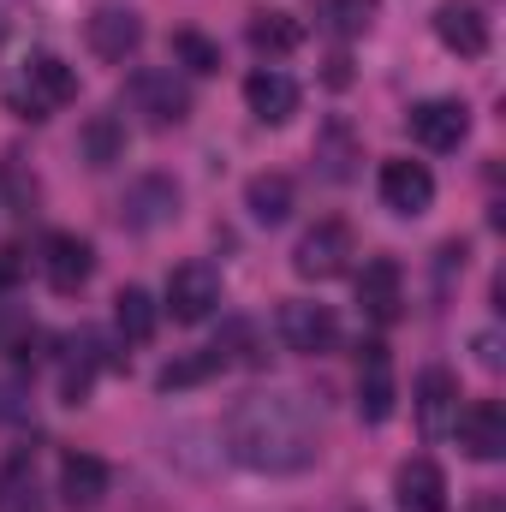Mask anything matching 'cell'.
<instances>
[{"label":"cell","instance_id":"obj_21","mask_svg":"<svg viewBox=\"0 0 506 512\" xmlns=\"http://www.w3.org/2000/svg\"><path fill=\"white\" fill-rule=\"evenodd\" d=\"M227 364H233V352H227V346H203V352H191V358H173V364L155 376V387H161V393H185V387L221 376Z\"/></svg>","mask_w":506,"mask_h":512},{"label":"cell","instance_id":"obj_18","mask_svg":"<svg viewBox=\"0 0 506 512\" xmlns=\"http://www.w3.org/2000/svg\"><path fill=\"white\" fill-rule=\"evenodd\" d=\"M358 417L364 423H387L393 417V364H387L381 340H370L358 352Z\"/></svg>","mask_w":506,"mask_h":512},{"label":"cell","instance_id":"obj_12","mask_svg":"<svg viewBox=\"0 0 506 512\" xmlns=\"http://www.w3.org/2000/svg\"><path fill=\"white\" fill-rule=\"evenodd\" d=\"M108 489H114L108 459H96V453H66V459H60V501H66L72 512L102 507Z\"/></svg>","mask_w":506,"mask_h":512},{"label":"cell","instance_id":"obj_31","mask_svg":"<svg viewBox=\"0 0 506 512\" xmlns=\"http://www.w3.org/2000/svg\"><path fill=\"white\" fill-rule=\"evenodd\" d=\"M18 411H24V405H18V387L0 382V417H18Z\"/></svg>","mask_w":506,"mask_h":512},{"label":"cell","instance_id":"obj_29","mask_svg":"<svg viewBox=\"0 0 506 512\" xmlns=\"http://www.w3.org/2000/svg\"><path fill=\"white\" fill-rule=\"evenodd\" d=\"M24 280V251L18 245H0V292H12Z\"/></svg>","mask_w":506,"mask_h":512},{"label":"cell","instance_id":"obj_2","mask_svg":"<svg viewBox=\"0 0 506 512\" xmlns=\"http://www.w3.org/2000/svg\"><path fill=\"white\" fill-rule=\"evenodd\" d=\"M66 102H78V72H72L60 54L36 48V54L24 60V72H18V114H24V120H48V114L66 108Z\"/></svg>","mask_w":506,"mask_h":512},{"label":"cell","instance_id":"obj_3","mask_svg":"<svg viewBox=\"0 0 506 512\" xmlns=\"http://www.w3.org/2000/svg\"><path fill=\"white\" fill-rule=\"evenodd\" d=\"M352 256H358V239L346 221H316L292 251V274L298 280H340L352 268Z\"/></svg>","mask_w":506,"mask_h":512},{"label":"cell","instance_id":"obj_28","mask_svg":"<svg viewBox=\"0 0 506 512\" xmlns=\"http://www.w3.org/2000/svg\"><path fill=\"white\" fill-rule=\"evenodd\" d=\"M376 12H381V0H328V30L334 36H364L370 24H376Z\"/></svg>","mask_w":506,"mask_h":512},{"label":"cell","instance_id":"obj_17","mask_svg":"<svg viewBox=\"0 0 506 512\" xmlns=\"http://www.w3.org/2000/svg\"><path fill=\"white\" fill-rule=\"evenodd\" d=\"M453 417H459V382L447 370H423L417 376V429H423V441L453 435Z\"/></svg>","mask_w":506,"mask_h":512},{"label":"cell","instance_id":"obj_14","mask_svg":"<svg viewBox=\"0 0 506 512\" xmlns=\"http://www.w3.org/2000/svg\"><path fill=\"white\" fill-rule=\"evenodd\" d=\"M131 102L149 114V126H185V114H191V90L173 72H137L131 78Z\"/></svg>","mask_w":506,"mask_h":512},{"label":"cell","instance_id":"obj_20","mask_svg":"<svg viewBox=\"0 0 506 512\" xmlns=\"http://www.w3.org/2000/svg\"><path fill=\"white\" fill-rule=\"evenodd\" d=\"M78 149H84V161H90L96 173L120 167V161H126V120H120V114H90L84 131H78Z\"/></svg>","mask_w":506,"mask_h":512},{"label":"cell","instance_id":"obj_6","mask_svg":"<svg viewBox=\"0 0 506 512\" xmlns=\"http://www.w3.org/2000/svg\"><path fill=\"white\" fill-rule=\"evenodd\" d=\"M453 435H459L465 459L495 465V459L506 453V405L501 399H471V405L453 417Z\"/></svg>","mask_w":506,"mask_h":512},{"label":"cell","instance_id":"obj_7","mask_svg":"<svg viewBox=\"0 0 506 512\" xmlns=\"http://www.w3.org/2000/svg\"><path fill=\"white\" fill-rule=\"evenodd\" d=\"M405 126H411V137H417L423 149L447 155V149L465 143V131H471V108L453 102V96H429V102H417V108L405 114Z\"/></svg>","mask_w":506,"mask_h":512},{"label":"cell","instance_id":"obj_9","mask_svg":"<svg viewBox=\"0 0 506 512\" xmlns=\"http://www.w3.org/2000/svg\"><path fill=\"white\" fill-rule=\"evenodd\" d=\"M42 274H48V286H54L60 298L84 292L90 274H96V251H90V239H78V233H48V239H42Z\"/></svg>","mask_w":506,"mask_h":512},{"label":"cell","instance_id":"obj_27","mask_svg":"<svg viewBox=\"0 0 506 512\" xmlns=\"http://www.w3.org/2000/svg\"><path fill=\"white\" fill-rule=\"evenodd\" d=\"M173 54H179V66L185 72H221V42H209L203 30H173Z\"/></svg>","mask_w":506,"mask_h":512},{"label":"cell","instance_id":"obj_24","mask_svg":"<svg viewBox=\"0 0 506 512\" xmlns=\"http://www.w3.org/2000/svg\"><path fill=\"white\" fill-rule=\"evenodd\" d=\"M251 48L256 54L304 48V18H292V12H251Z\"/></svg>","mask_w":506,"mask_h":512},{"label":"cell","instance_id":"obj_5","mask_svg":"<svg viewBox=\"0 0 506 512\" xmlns=\"http://www.w3.org/2000/svg\"><path fill=\"white\" fill-rule=\"evenodd\" d=\"M280 340H286V352L322 358V352H334V340H340V316H334L328 304L292 298V304H280Z\"/></svg>","mask_w":506,"mask_h":512},{"label":"cell","instance_id":"obj_19","mask_svg":"<svg viewBox=\"0 0 506 512\" xmlns=\"http://www.w3.org/2000/svg\"><path fill=\"white\" fill-rule=\"evenodd\" d=\"M393 495L405 512H447V471L435 459H405L393 477Z\"/></svg>","mask_w":506,"mask_h":512},{"label":"cell","instance_id":"obj_23","mask_svg":"<svg viewBox=\"0 0 506 512\" xmlns=\"http://www.w3.org/2000/svg\"><path fill=\"white\" fill-rule=\"evenodd\" d=\"M245 209H251L262 227H280L292 215V179L286 173H256L245 185Z\"/></svg>","mask_w":506,"mask_h":512},{"label":"cell","instance_id":"obj_8","mask_svg":"<svg viewBox=\"0 0 506 512\" xmlns=\"http://www.w3.org/2000/svg\"><path fill=\"white\" fill-rule=\"evenodd\" d=\"M376 185H381V203H387L393 215H423V209L435 203V173H429L423 161H411V155H387Z\"/></svg>","mask_w":506,"mask_h":512},{"label":"cell","instance_id":"obj_15","mask_svg":"<svg viewBox=\"0 0 506 512\" xmlns=\"http://www.w3.org/2000/svg\"><path fill=\"white\" fill-rule=\"evenodd\" d=\"M358 304L364 316L376 322H399V304H405V268L393 256H370L364 274H358Z\"/></svg>","mask_w":506,"mask_h":512},{"label":"cell","instance_id":"obj_16","mask_svg":"<svg viewBox=\"0 0 506 512\" xmlns=\"http://www.w3.org/2000/svg\"><path fill=\"white\" fill-rule=\"evenodd\" d=\"M245 108H251L262 126H286L298 114V84L280 66H256L251 78H245Z\"/></svg>","mask_w":506,"mask_h":512},{"label":"cell","instance_id":"obj_25","mask_svg":"<svg viewBox=\"0 0 506 512\" xmlns=\"http://www.w3.org/2000/svg\"><path fill=\"white\" fill-rule=\"evenodd\" d=\"M0 512H42L36 507V453H12L0 465Z\"/></svg>","mask_w":506,"mask_h":512},{"label":"cell","instance_id":"obj_13","mask_svg":"<svg viewBox=\"0 0 506 512\" xmlns=\"http://www.w3.org/2000/svg\"><path fill=\"white\" fill-rule=\"evenodd\" d=\"M84 36H90V54H96V60L126 66L131 54H137V42H143V18H137L131 6H102V12L84 24Z\"/></svg>","mask_w":506,"mask_h":512},{"label":"cell","instance_id":"obj_26","mask_svg":"<svg viewBox=\"0 0 506 512\" xmlns=\"http://www.w3.org/2000/svg\"><path fill=\"white\" fill-rule=\"evenodd\" d=\"M316 161H322V173L340 185V179H352V161H358V149H352V131L346 120H328L322 137H316Z\"/></svg>","mask_w":506,"mask_h":512},{"label":"cell","instance_id":"obj_22","mask_svg":"<svg viewBox=\"0 0 506 512\" xmlns=\"http://www.w3.org/2000/svg\"><path fill=\"white\" fill-rule=\"evenodd\" d=\"M114 322H120V340H131V346H149V340H155L161 310H155V298H149L143 286H120V298H114Z\"/></svg>","mask_w":506,"mask_h":512},{"label":"cell","instance_id":"obj_10","mask_svg":"<svg viewBox=\"0 0 506 512\" xmlns=\"http://www.w3.org/2000/svg\"><path fill=\"white\" fill-rule=\"evenodd\" d=\"M173 215H179V185H173L167 173H143L126 191V203H120V221H126L131 233H155V227H167Z\"/></svg>","mask_w":506,"mask_h":512},{"label":"cell","instance_id":"obj_1","mask_svg":"<svg viewBox=\"0 0 506 512\" xmlns=\"http://www.w3.org/2000/svg\"><path fill=\"white\" fill-rule=\"evenodd\" d=\"M227 453L256 477H298L322 453V417L298 387H251L227 405Z\"/></svg>","mask_w":506,"mask_h":512},{"label":"cell","instance_id":"obj_11","mask_svg":"<svg viewBox=\"0 0 506 512\" xmlns=\"http://www.w3.org/2000/svg\"><path fill=\"white\" fill-rule=\"evenodd\" d=\"M435 36H441V48H453L459 60L489 54V18H483L477 0H441V6H435Z\"/></svg>","mask_w":506,"mask_h":512},{"label":"cell","instance_id":"obj_30","mask_svg":"<svg viewBox=\"0 0 506 512\" xmlns=\"http://www.w3.org/2000/svg\"><path fill=\"white\" fill-rule=\"evenodd\" d=\"M477 364H483V370H501V334H495V328L477 334Z\"/></svg>","mask_w":506,"mask_h":512},{"label":"cell","instance_id":"obj_4","mask_svg":"<svg viewBox=\"0 0 506 512\" xmlns=\"http://www.w3.org/2000/svg\"><path fill=\"white\" fill-rule=\"evenodd\" d=\"M215 304H221V274L209 262H179L167 274V316L173 322H185V328L191 322H209Z\"/></svg>","mask_w":506,"mask_h":512}]
</instances>
